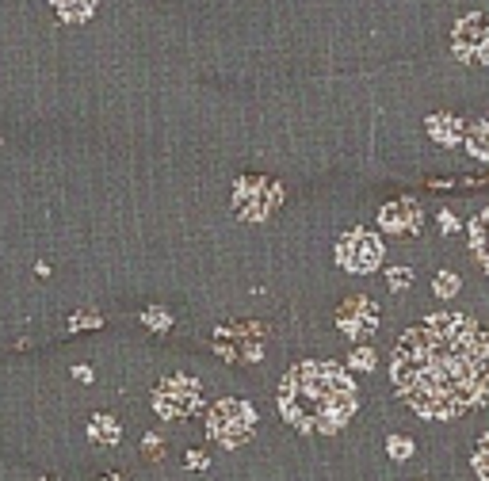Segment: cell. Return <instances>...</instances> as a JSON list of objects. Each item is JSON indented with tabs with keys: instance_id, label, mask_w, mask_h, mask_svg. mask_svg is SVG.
I'll use <instances>...</instances> for the list:
<instances>
[{
	"instance_id": "1",
	"label": "cell",
	"mask_w": 489,
	"mask_h": 481,
	"mask_svg": "<svg viewBox=\"0 0 489 481\" xmlns=\"http://www.w3.org/2000/svg\"><path fill=\"white\" fill-rule=\"evenodd\" d=\"M394 390L428 420H451L489 397V340L463 313H432L390 359Z\"/></svg>"
},
{
	"instance_id": "2",
	"label": "cell",
	"mask_w": 489,
	"mask_h": 481,
	"mask_svg": "<svg viewBox=\"0 0 489 481\" xmlns=\"http://www.w3.org/2000/svg\"><path fill=\"white\" fill-rule=\"evenodd\" d=\"M275 405L295 432L332 435L355 412V382L337 363L306 359L283 375L280 390H275Z\"/></svg>"
},
{
	"instance_id": "3",
	"label": "cell",
	"mask_w": 489,
	"mask_h": 481,
	"mask_svg": "<svg viewBox=\"0 0 489 481\" xmlns=\"http://www.w3.org/2000/svg\"><path fill=\"white\" fill-rule=\"evenodd\" d=\"M257 409L241 397H222L207 412V435L222 447H241L257 435Z\"/></svg>"
},
{
	"instance_id": "4",
	"label": "cell",
	"mask_w": 489,
	"mask_h": 481,
	"mask_svg": "<svg viewBox=\"0 0 489 481\" xmlns=\"http://www.w3.org/2000/svg\"><path fill=\"white\" fill-rule=\"evenodd\" d=\"M199 405H203V386L192 375H169L153 390V412L161 420H180L187 412H195Z\"/></svg>"
},
{
	"instance_id": "5",
	"label": "cell",
	"mask_w": 489,
	"mask_h": 481,
	"mask_svg": "<svg viewBox=\"0 0 489 481\" xmlns=\"http://www.w3.org/2000/svg\"><path fill=\"white\" fill-rule=\"evenodd\" d=\"M283 203V187L272 180H237L233 187V210L244 222H264Z\"/></svg>"
},
{
	"instance_id": "6",
	"label": "cell",
	"mask_w": 489,
	"mask_h": 481,
	"mask_svg": "<svg viewBox=\"0 0 489 481\" xmlns=\"http://www.w3.org/2000/svg\"><path fill=\"white\" fill-rule=\"evenodd\" d=\"M337 260H340V267H348V272L367 275L382 264V241L367 229H352L337 241Z\"/></svg>"
},
{
	"instance_id": "7",
	"label": "cell",
	"mask_w": 489,
	"mask_h": 481,
	"mask_svg": "<svg viewBox=\"0 0 489 481\" xmlns=\"http://www.w3.org/2000/svg\"><path fill=\"white\" fill-rule=\"evenodd\" d=\"M337 329L344 337H352L355 344L375 337V329H379V306L363 294H352L348 302H340V309H337Z\"/></svg>"
},
{
	"instance_id": "8",
	"label": "cell",
	"mask_w": 489,
	"mask_h": 481,
	"mask_svg": "<svg viewBox=\"0 0 489 481\" xmlns=\"http://www.w3.org/2000/svg\"><path fill=\"white\" fill-rule=\"evenodd\" d=\"M379 226L386 233H397V237H409V233L420 229V207L413 199H397V203H386L379 210Z\"/></svg>"
},
{
	"instance_id": "9",
	"label": "cell",
	"mask_w": 489,
	"mask_h": 481,
	"mask_svg": "<svg viewBox=\"0 0 489 481\" xmlns=\"http://www.w3.org/2000/svg\"><path fill=\"white\" fill-rule=\"evenodd\" d=\"M88 440L99 443V447H115L122 440V424L111 417V412H96V417L88 420Z\"/></svg>"
},
{
	"instance_id": "10",
	"label": "cell",
	"mask_w": 489,
	"mask_h": 481,
	"mask_svg": "<svg viewBox=\"0 0 489 481\" xmlns=\"http://www.w3.org/2000/svg\"><path fill=\"white\" fill-rule=\"evenodd\" d=\"M50 4H54V12H58L65 24H84V19H92L99 0H50Z\"/></svg>"
},
{
	"instance_id": "11",
	"label": "cell",
	"mask_w": 489,
	"mask_h": 481,
	"mask_svg": "<svg viewBox=\"0 0 489 481\" xmlns=\"http://www.w3.org/2000/svg\"><path fill=\"white\" fill-rule=\"evenodd\" d=\"M470 244L478 252V260H482V267L489 272V210H482L474 222H470Z\"/></svg>"
},
{
	"instance_id": "12",
	"label": "cell",
	"mask_w": 489,
	"mask_h": 481,
	"mask_svg": "<svg viewBox=\"0 0 489 481\" xmlns=\"http://www.w3.org/2000/svg\"><path fill=\"white\" fill-rule=\"evenodd\" d=\"M428 130H432V138L443 142V145H451V142H459V119H451V115H432L428 119Z\"/></svg>"
},
{
	"instance_id": "13",
	"label": "cell",
	"mask_w": 489,
	"mask_h": 481,
	"mask_svg": "<svg viewBox=\"0 0 489 481\" xmlns=\"http://www.w3.org/2000/svg\"><path fill=\"white\" fill-rule=\"evenodd\" d=\"M466 145H470L474 157L489 161V122H478V127L470 130V138H466Z\"/></svg>"
},
{
	"instance_id": "14",
	"label": "cell",
	"mask_w": 489,
	"mask_h": 481,
	"mask_svg": "<svg viewBox=\"0 0 489 481\" xmlns=\"http://www.w3.org/2000/svg\"><path fill=\"white\" fill-rule=\"evenodd\" d=\"M474 474L482 477V481H489V432L478 440V447H474Z\"/></svg>"
},
{
	"instance_id": "15",
	"label": "cell",
	"mask_w": 489,
	"mask_h": 481,
	"mask_svg": "<svg viewBox=\"0 0 489 481\" xmlns=\"http://www.w3.org/2000/svg\"><path fill=\"white\" fill-rule=\"evenodd\" d=\"M142 325H149V329H169L172 325V317H169V309H161V306H153V309H142Z\"/></svg>"
},
{
	"instance_id": "16",
	"label": "cell",
	"mask_w": 489,
	"mask_h": 481,
	"mask_svg": "<svg viewBox=\"0 0 489 481\" xmlns=\"http://www.w3.org/2000/svg\"><path fill=\"white\" fill-rule=\"evenodd\" d=\"M142 455L146 458H153V462H161L164 458V435H142Z\"/></svg>"
},
{
	"instance_id": "17",
	"label": "cell",
	"mask_w": 489,
	"mask_h": 481,
	"mask_svg": "<svg viewBox=\"0 0 489 481\" xmlns=\"http://www.w3.org/2000/svg\"><path fill=\"white\" fill-rule=\"evenodd\" d=\"M386 451H390V458L402 462V458L413 455V440H405V435H390V440H386Z\"/></svg>"
},
{
	"instance_id": "18",
	"label": "cell",
	"mask_w": 489,
	"mask_h": 481,
	"mask_svg": "<svg viewBox=\"0 0 489 481\" xmlns=\"http://www.w3.org/2000/svg\"><path fill=\"white\" fill-rule=\"evenodd\" d=\"M432 290H436L440 298H451V294H459V279H455L451 272H443V275H436V287Z\"/></svg>"
},
{
	"instance_id": "19",
	"label": "cell",
	"mask_w": 489,
	"mask_h": 481,
	"mask_svg": "<svg viewBox=\"0 0 489 481\" xmlns=\"http://www.w3.org/2000/svg\"><path fill=\"white\" fill-rule=\"evenodd\" d=\"M88 325L99 329V325H104V317H99V313H76V317H73L65 329H69V332H81V329H88Z\"/></svg>"
},
{
	"instance_id": "20",
	"label": "cell",
	"mask_w": 489,
	"mask_h": 481,
	"mask_svg": "<svg viewBox=\"0 0 489 481\" xmlns=\"http://www.w3.org/2000/svg\"><path fill=\"white\" fill-rule=\"evenodd\" d=\"M386 279H390L394 290H405L409 283H413V272H409V267H390V272H386Z\"/></svg>"
},
{
	"instance_id": "21",
	"label": "cell",
	"mask_w": 489,
	"mask_h": 481,
	"mask_svg": "<svg viewBox=\"0 0 489 481\" xmlns=\"http://www.w3.org/2000/svg\"><path fill=\"white\" fill-rule=\"evenodd\" d=\"M352 367H355V371H371V367H375V352L371 348H355L352 352Z\"/></svg>"
},
{
	"instance_id": "22",
	"label": "cell",
	"mask_w": 489,
	"mask_h": 481,
	"mask_svg": "<svg viewBox=\"0 0 489 481\" xmlns=\"http://www.w3.org/2000/svg\"><path fill=\"white\" fill-rule=\"evenodd\" d=\"M184 462L192 466V470H207V466H210V458H207V451H199V447H192V451H184Z\"/></svg>"
},
{
	"instance_id": "23",
	"label": "cell",
	"mask_w": 489,
	"mask_h": 481,
	"mask_svg": "<svg viewBox=\"0 0 489 481\" xmlns=\"http://www.w3.org/2000/svg\"><path fill=\"white\" fill-rule=\"evenodd\" d=\"M73 378H76V382H92V371H88L84 363H76L73 367Z\"/></svg>"
},
{
	"instance_id": "24",
	"label": "cell",
	"mask_w": 489,
	"mask_h": 481,
	"mask_svg": "<svg viewBox=\"0 0 489 481\" xmlns=\"http://www.w3.org/2000/svg\"><path fill=\"white\" fill-rule=\"evenodd\" d=\"M440 229H443V233H451V229H455V218L448 214V210H443V214H440Z\"/></svg>"
},
{
	"instance_id": "25",
	"label": "cell",
	"mask_w": 489,
	"mask_h": 481,
	"mask_svg": "<svg viewBox=\"0 0 489 481\" xmlns=\"http://www.w3.org/2000/svg\"><path fill=\"white\" fill-rule=\"evenodd\" d=\"M99 481H122V474H111V477H99Z\"/></svg>"
},
{
	"instance_id": "26",
	"label": "cell",
	"mask_w": 489,
	"mask_h": 481,
	"mask_svg": "<svg viewBox=\"0 0 489 481\" xmlns=\"http://www.w3.org/2000/svg\"><path fill=\"white\" fill-rule=\"evenodd\" d=\"M39 481H54V477H39Z\"/></svg>"
}]
</instances>
